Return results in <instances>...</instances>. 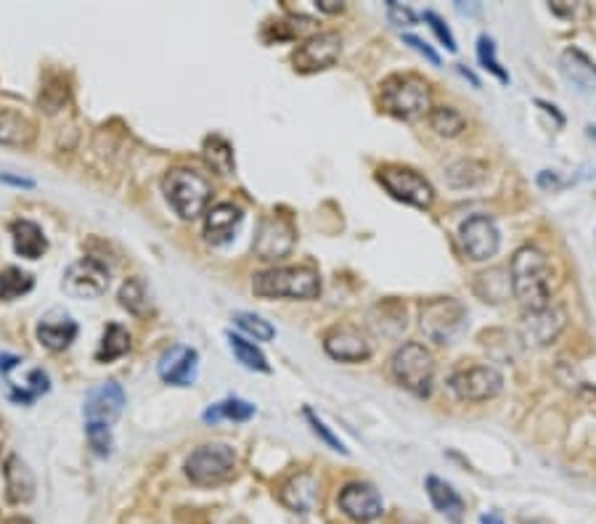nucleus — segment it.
I'll list each match as a JSON object with an SVG mask.
<instances>
[{"instance_id":"obj_1","label":"nucleus","mask_w":596,"mask_h":524,"mask_svg":"<svg viewBox=\"0 0 596 524\" xmlns=\"http://www.w3.org/2000/svg\"><path fill=\"white\" fill-rule=\"evenodd\" d=\"M548 279H551L548 260L538 246L528 244L514 252L512 265H509V281H512V291L520 299V305H525L528 310L546 307L548 294H551Z\"/></svg>"},{"instance_id":"obj_2","label":"nucleus","mask_w":596,"mask_h":524,"mask_svg":"<svg viewBox=\"0 0 596 524\" xmlns=\"http://www.w3.org/2000/svg\"><path fill=\"white\" fill-rule=\"evenodd\" d=\"M382 109L398 119H417L429 109V85L419 74L398 72L379 85Z\"/></svg>"},{"instance_id":"obj_3","label":"nucleus","mask_w":596,"mask_h":524,"mask_svg":"<svg viewBox=\"0 0 596 524\" xmlns=\"http://www.w3.org/2000/svg\"><path fill=\"white\" fill-rule=\"evenodd\" d=\"M252 291L265 299H315L321 294V279L310 268H271L252 276Z\"/></svg>"},{"instance_id":"obj_4","label":"nucleus","mask_w":596,"mask_h":524,"mask_svg":"<svg viewBox=\"0 0 596 524\" xmlns=\"http://www.w3.org/2000/svg\"><path fill=\"white\" fill-rule=\"evenodd\" d=\"M162 191H165L170 207L176 210V215L183 220H194V218L204 215L210 196H212L210 180L194 170H186V168H176L165 175Z\"/></svg>"},{"instance_id":"obj_5","label":"nucleus","mask_w":596,"mask_h":524,"mask_svg":"<svg viewBox=\"0 0 596 524\" xmlns=\"http://www.w3.org/2000/svg\"><path fill=\"white\" fill-rule=\"evenodd\" d=\"M390 374L409 392H414L419 398H427L432 392L435 357L419 342H403L390 357Z\"/></svg>"},{"instance_id":"obj_6","label":"nucleus","mask_w":596,"mask_h":524,"mask_svg":"<svg viewBox=\"0 0 596 524\" xmlns=\"http://www.w3.org/2000/svg\"><path fill=\"white\" fill-rule=\"evenodd\" d=\"M419 326L427 339L437 345H451L467 329V307L453 296L429 299L421 305Z\"/></svg>"},{"instance_id":"obj_7","label":"nucleus","mask_w":596,"mask_h":524,"mask_svg":"<svg viewBox=\"0 0 596 524\" xmlns=\"http://www.w3.org/2000/svg\"><path fill=\"white\" fill-rule=\"evenodd\" d=\"M237 453L223 442H210L196 448L186 459V477L199 487H215L234 477Z\"/></svg>"},{"instance_id":"obj_8","label":"nucleus","mask_w":596,"mask_h":524,"mask_svg":"<svg viewBox=\"0 0 596 524\" xmlns=\"http://www.w3.org/2000/svg\"><path fill=\"white\" fill-rule=\"evenodd\" d=\"M376 180L382 183V188H384L393 199H398V202H403V204H411V207H417V210H427V207L435 202V188H432V183H429L424 175H419L417 170H411V168L384 165V168H379Z\"/></svg>"},{"instance_id":"obj_9","label":"nucleus","mask_w":596,"mask_h":524,"mask_svg":"<svg viewBox=\"0 0 596 524\" xmlns=\"http://www.w3.org/2000/svg\"><path fill=\"white\" fill-rule=\"evenodd\" d=\"M448 387L459 400L485 403L504 390V376L493 365H464L451 374Z\"/></svg>"},{"instance_id":"obj_10","label":"nucleus","mask_w":596,"mask_h":524,"mask_svg":"<svg viewBox=\"0 0 596 524\" xmlns=\"http://www.w3.org/2000/svg\"><path fill=\"white\" fill-rule=\"evenodd\" d=\"M109 289V268L96 257L72 262L64 273V291L74 299H99Z\"/></svg>"},{"instance_id":"obj_11","label":"nucleus","mask_w":596,"mask_h":524,"mask_svg":"<svg viewBox=\"0 0 596 524\" xmlns=\"http://www.w3.org/2000/svg\"><path fill=\"white\" fill-rule=\"evenodd\" d=\"M459 238H462V246H464L467 257L475 260V262H485V260L496 257V252L501 246V231H498L496 220L488 218V215L467 218L462 223Z\"/></svg>"},{"instance_id":"obj_12","label":"nucleus","mask_w":596,"mask_h":524,"mask_svg":"<svg viewBox=\"0 0 596 524\" xmlns=\"http://www.w3.org/2000/svg\"><path fill=\"white\" fill-rule=\"evenodd\" d=\"M342 54V38L340 32H318L310 35L298 51H295V69L298 72H318V69H329L332 64H337V58Z\"/></svg>"},{"instance_id":"obj_13","label":"nucleus","mask_w":596,"mask_h":524,"mask_svg":"<svg viewBox=\"0 0 596 524\" xmlns=\"http://www.w3.org/2000/svg\"><path fill=\"white\" fill-rule=\"evenodd\" d=\"M337 503H340L342 514L350 517V520L358 524L374 522V520H379L382 511H384L382 495H379L376 487L368 485V482H350V485H345V487L340 490V495H337Z\"/></svg>"},{"instance_id":"obj_14","label":"nucleus","mask_w":596,"mask_h":524,"mask_svg":"<svg viewBox=\"0 0 596 524\" xmlns=\"http://www.w3.org/2000/svg\"><path fill=\"white\" fill-rule=\"evenodd\" d=\"M324 349L329 357L340 363H360L371 357L374 345L366 337V331H360L358 326H334L324 337Z\"/></svg>"},{"instance_id":"obj_15","label":"nucleus","mask_w":596,"mask_h":524,"mask_svg":"<svg viewBox=\"0 0 596 524\" xmlns=\"http://www.w3.org/2000/svg\"><path fill=\"white\" fill-rule=\"evenodd\" d=\"M122 410H125V392L117 382H107V384L91 390L85 398V406H82L85 424H99V426H109V429L122 416Z\"/></svg>"},{"instance_id":"obj_16","label":"nucleus","mask_w":596,"mask_h":524,"mask_svg":"<svg viewBox=\"0 0 596 524\" xmlns=\"http://www.w3.org/2000/svg\"><path fill=\"white\" fill-rule=\"evenodd\" d=\"M292 246H295V228L289 220L273 215L260 223V231L255 238L257 260H281L292 252Z\"/></svg>"},{"instance_id":"obj_17","label":"nucleus","mask_w":596,"mask_h":524,"mask_svg":"<svg viewBox=\"0 0 596 524\" xmlns=\"http://www.w3.org/2000/svg\"><path fill=\"white\" fill-rule=\"evenodd\" d=\"M199 371V352L186 345L170 348L160 357V376L173 387H191Z\"/></svg>"},{"instance_id":"obj_18","label":"nucleus","mask_w":596,"mask_h":524,"mask_svg":"<svg viewBox=\"0 0 596 524\" xmlns=\"http://www.w3.org/2000/svg\"><path fill=\"white\" fill-rule=\"evenodd\" d=\"M565 329V313L559 307H540V310H531L523 321V337L531 345H548L559 337V331Z\"/></svg>"},{"instance_id":"obj_19","label":"nucleus","mask_w":596,"mask_h":524,"mask_svg":"<svg viewBox=\"0 0 596 524\" xmlns=\"http://www.w3.org/2000/svg\"><path fill=\"white\" fill-rule=\"evenodd\" d=\"M241 220H244L241 207L231 204V202H220V204H215L212 210H207V218H204V238H207L210 244H215V246L229 244V241L237 236Z\"/></svg>"},{"instance_id":"obj_20","label":"nucleus","mask_w":596,"mask_h":524,"mask_svg":"<svg viewBox=\"0 0 596 524\" xmlns=\"http://www.w3.org/2000/svg\"><path fill=\"white\" fill-rule=\"evenodd\" d=\"M279 498L289 511L307 514V511H313V506L318 501V482L310 471H299L281 485Z\"/></svg>"},{"instance_id":"obj_21","label":"nucleus","mask_w":596,"mask_h":524,"mask_svg":"<svg viewBox=\"0 0 596 524\" xmlns=\"http://www.w3.org/2000/svg\"><path fill=\"white\" fill-rule=\"evenodd\" d=\"M427 495H429L432 506H435L440 514H445L451 522H462V517H464V501H462V495L453 490V485H448L445 479L429 474V477H427Z\"/></svg>"},{"instance_id":"obj_22","label":"nucleus","mask_w":596,"mask_h":524,"mask_svg":"<svg viewBox=\"0 0 596 524\" xmlns=\"http://www.w3.org/2000/svg\"><path fill=\"white\" fill-rule=\"evenodd\" d=\"M11 236H13V249H16V254H22V257H27V260H38V257H43L46 249H48L46 233H43V228H40L38 223H32V220H16V223L11 226Z\"/></svg>"},{"instance_id":"obj_23","label":"nucleus","mask_w":596,"mask_h":524,"mask_svg":"<svg viewBox=\"0 0 596 524\" xmlns=\"http://www.w3.org/2000/svg\"><path fill=\"white\" fill-rule=\"evenodd\" d=\"M5 490L13 503H27L35 493V477L19 456L5 459Z\"/></svg>"},{"instance_id":"obj_24","label":"nucleus","mask_w":596,"mask_h":524,"mask_svg":"<svg viewBox=\"0 0 596 524\" xmlns=\"http://www.w3.org/2000/svg\"><path fill=\"white\" fill-rule=\"evenodd\" d=\"M77 337V323L72 318H59V321H43L38 326V339L54 352L66 349Z\"/></svg>"},{"instance_id":"obj_25","label":"nucleus","mask_w":596,"mask_h":524,"mask_svg":"<svg viewBox=\"0 0 596 524\" xmlns=\"http://www.w3.org/2000/svg\"><path fill=\"white\" fill-rule=\"evenodd\" d=\"M204 159H207V165L218 175H231L234 168H237L234 146H231L223 135H210V138L204 141Z\"/></svg>"},{"instance_id":"obj_26","label":"nucleus","mask_w":596,"mask_h":524,"mask_svg":"<svg viewBox=\"0 0 596 524\" xmlns=\"http://www.w3.org/2000/svg\"><path fill=\"white\" fill-rule=\"evenodd\" d=\"M226 339H229V348H231V352L237 355V360L244 365V368H249V371H260V374H268V371H271L268 357L263 355V349L257 348L255 342L238 337L234 331H229Z\"/></svg>"},{"instance_id":"obj_27","label":"nucleus","mask_w":596,"mask_h":524,"mask_svg":"<svg viewBox=\"0 0 596 524\" xmlns=\"http://www.w3.org/2000/svg\"><path fill=\"white\" fill-rule=\"evenodd\" d=\"M35 135V127L30 119H24L16 112H3L0 115V143L8 146H27Z\"/></svg>"},{"instance_id":"obj_28","label":"nucleus","mask_w":596,"mask_h":524,"mask_svg":"<svg viewBox=\"0 0 596 524\" xmlns=\"http://www.w3.org/2000/svg\"><path fill=\"white\" fill-rule=\"evenodd\" d=\"M252 416H255V406L246 403V400H241V398H226V400L210 406L202 413V418H204L207 424H218V421H223V418H229V421H249Z\"/></svg>"},{"instance_id":"obj_29","label":"nucleus","mask_w":596,"mask_h":524,"mask_svg":"<svg viewBox=\"0 0 596 524\" xmlns=\"http://www.w3.org/2000/svg\"><path fill=\"white\" fill-rule=\"evenodd\" d=\"M127 349H130V334H127V329L119 326V323H109L107 331H104L101 348L96 352V360H99V363H112V360L122 357Z\"/></svg>"},{"instance_id":"obj_30","label":"nucleus","mask_w":596,"mask_h":524,"mask_svg":"<svg viewBox=\"0 0 596 524\" xmlns=\"http://www.w3.org/2000/svg\"><path fill=\"white\" fill-rule=\"evenodd\" d=\"M562 64H565L567 77H570L573 82H578L581 88H589L592 82H596V64L586 56V54H581L578 48L565 51Z\"/></svg>"},{"instance_id":"obj_31","label":"nucleus","mask_w":596,"mask_h":524,"mask_svg":"<svg viewBox=\"0 0 596 524\" xmlns=\"http://www.w3.org/2000/svg\"><path fill=\"white\" fill-rule=\"evenodd\" d=\"M429 127H432L437 135H443V138H456V135L464 133L467 119L459 115L453 107H437V109L429 112Z\"/></svg>"},{"instance_id":"obj_32","label":"nucleus","mask_w":596,"mask_h":524,"mask_svg":"<svg viewBox=\"0 0 596 524\" xmlns=\"http://www.w3.org/2000/svg\"><path fill=\"white\" fill-rule=\"evenodd\" d=\"M35 281L30 273H24L22 268H5L0 273V299L3 302H11V299H19L22 294L32 291Z\"/></svg>"},{"instance_id":"obj_33","label":"nucleus","mask_w":596,"mask_h":524,"mask_svg":"<svg viewBox=\"0 0 596 524\" xmlns=\"http://www.w3.org/2000/svg\"><path fill=\"white\" fill-rule=\"evenodd\" d=\"M119 305H122L130 315H138V318L146 313V307H149V294H146V287H143L141 279H130V281L122 284V289H119Z\"/></svg>"},{"instance_id":"obj_34","label":"nucleus","mask_w":596,"mask_h":524,"mask_svg":"<svg viewBox=\"0 0 596 524\" xmlns=\"http://www.w3.org/2000/svg\"><path fill=\"white\" fill-rule=\"evenodd\" d=\"M477 58H479V64H482V69H488L498 82H509V72L501 66V61L496 56V43H493V38L490 35H479L477 38Z\"/></svg>"},{"instance_id":"obj_35","label":"nucleus","mask_w":596,"mask_h":524,"mask_svg":"<svg viewBox=\"0 0 596 524\" xmlns=\"http://www.w3.org/2000/svg\"><path fill=\"white\" fill-rule=\"evenodd\" d=\"M234 323H237L244 334L255 337V342H271V339L276 337V329H273L265 318H260V315H255V313H237V315H234Z\"/></svg>"},{"instance_id":"obj_36","label":"nucleus","mask_w":596,"mask_h":524,"mask_svg":"<svg viewBox=\"0 0 596 524\" xmlns=\"http://www.w3.org/2000/svg\"><path fill=\"white\" fill-rule=\"evenodd\" d=\"M302 413H305V418H307V424H310V429H313V434H315V437H321V440H324V442H326V445H329L332 451H337V453L348 456V448H345V442H342V440H340V437H337V434H334V432H332V429L326 426V421H324L321 416H315V413H313L310 408H305Z\"/></svg>"},{"instance_id":"obj_37","label":"nucleus","mask_w":596,"mask_h":524,"mask_svg":"<svg viewBox=\"0 0 596 524\" xmlns=\"http://www.w3.org/2000/svg\"><path fill=\"white\" fill-rule=\"evenodd\" d=\"M85 432H88V442H91L96 456H109L112 453V429L109 426L85 424Z\"/></svg>"},{"instance_id":"obj_38","label":"nucleus","mask_w":596,"mask_h":524,"mask_svg":"<svg viewBox=\"0 0 596 524\" xmlns=\"http://www.w3.org/2000/svg\"><path fill=\"white\" fill-rule=\"evenodd\" d=\"M451 170H456V173H464V175H459V177H453V180H451V183H453L456 188H464V185H475V183H479V180L485 177V168H482V165H477V162H467V159H462V162L451 165Z\"/></svg>"},{"instance_id":"obj_39","label":"nucleus","mask_w":596,"mask_h":524,"mask_svg":"<svg viewBox=\"0 0 596 524\" xmlns=\"http://www.w3.org/2000/svg\"><path fill=\"white\" fill-rule=\"evenodd\" d=\"M424 21L429 24V30L437 35V40L451 51V54H456V40H453V35H451V30H448V24L435 13V11H424Z\"/></svg>"},{"instance_id":"obj_40","label":"nucleus","mask_w":596,"mask_h":524,"mask_svg":"<svg viewBox=\"0 0 596 524\" xmlns=\"http://www.w3.org/2000/svg\"><path fill=\"white\" fill-rule=\"evenodd\" d=\"M387 16L395 27H411L417 24V13L409 5H401L395 0H387Z\"/></svg>"},{"instance_id":"obj_41","label":"nucleus","mask_w":596,"mask_h":524,"mask_svg":"<svg viewBox=\"0 0 596 524\" xmlns=\"http://www.w3.org/2000/svg\"><path fill=\"white\" fill-rule=\"evenodd\" d=\"M403 43H406V46H411L419 56L427 58L432 66H440V56H437V54L429 48V43H427V40H421V38H417V35H403Z\"/></svg>"},{"instance_id":"obj_42","label":"nucleus","mask_w":596,"mask_h":524,"mask_svg":"<svg viewBox=\"0 0 596 524\" xmlns=\"http://www.w3.org/2000/svg\"><path fill=\"white\" fill-rule=\"evenodd\" d=\"M315 8H318V11H326V13H340L345 5L337 3V0H315Z\"/></svg>"},{"instance_id":"obj_43","label":"nucleus","mask_w":596,"mask_h":524,"mask_svg":"<svg viewBox=\"0 0 596 524\" xmlns=\"http://www.w3.org/2000/svg\"><path fill=\"white\" fill-rule=\"evenodd\" d=\"M0 180H3V183H11V185H22V188H32V185H35V183L27 180V177H16V175H5V173H0Z\"/></svg>"},{"instance_id":"obj_44","label":"nucleus","mask_w":596,"mask_h":524,"mask_svg":"<svg viewBox=\"0 0 596 524\" xmlns=\"http://www.w3.org/2000/svg\"><path fill=\"white\" fill-rule=\"evenodd\" d=\"M19 363H22V360H19L16 355H3V357H0V374H8V371H11L13 365H19Z\"/></svg>"},{"instance_id":"obj_45","label":"nucleus","mask_w":596,"mask_h":524,"mask_svg":"<svg viewBox=\"0 0 596 524\" xmlns=\"http://www.w3.org/2000/svg\"><path fill=\"white\" fill-rule=\"evenodd\" d=\"M536 104H538V107H543V109H546L548 115H554V119H557V125H565V116L557 112V107H551V104H546V101H536Z\"/></svg>"},{"instance_id":"obj_46","label":"nucleus","mask_w":596,"mask_h":524,"mask_svg":"<svg viewBox=\"0 0 596 524\" xmlns=\"http://www.w3.org/2000/svg\"><path fill=\"white\" fill-rule=\"evenodd\" d=\"M459 74H464V77H467V80H470V82H472L475 88H479V80H477V74H475V72H470L467 66H459Z\"/></svg>"},{"instance_id":"obj_47","label":"nucleus","mask_w":596,"mask_h":524,"mask_svg":"<svg viewBox=\"0 0 596 524\" xmlns=\"http://www.w3.org/2000/svg\"><path fill=\"white\" fill-rule=\"evenodd\" d=\"M479 524H504V520H501L498 514H482Z\"/></svg>"},{"instance_id":"obj_48","label":"nucleus","mask_w":596,"mask_h":524,"mask_svg":"<svg viewBox=\"0 0 596 524\" xmlns=\"http://www.w3.org/2000/svg\"><path fill=\"white\" fill-rule=\"evenodd\" d=\"M456 8H459L462 13H475V11H479V5H464V3H456Z\"/></svg>"}]
</instances>
